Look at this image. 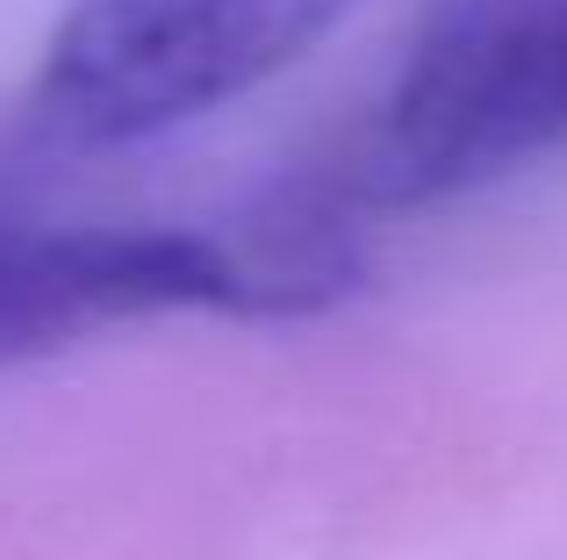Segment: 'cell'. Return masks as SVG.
Returning <instances> with one entry per match:
<instances>
[{"instance_id": "obj_3", "label": "cell", "mask_w": 567, "mask_h": 560, "mask_svg": "<svg viewBox=\"0 0 567 560\" xmlns=\"http://www.w3.org/2000/svg\"><path fill=\"white\" fill-rule=\"evenodd\" d=\"M173 309L251 317L237 245L202 230L43 224L0 180V366L80 345L86 331Z\"/></svg>"}, {"instance_id": "obj_1", "label": "cell", "mask_w": 567, "mask_h": 560, "mask_svg": "<svg viewBox=\"0 0 567 560\" xmlns=\"http://www.w3.org/2000/svg\"><path fill=\"white\" fill-rule=\"evenodd\" d=\"M567 144V0H439L388 86L367 187L439 201Z\"/></svg>"}, {"instance_id": "obj_2", "label": "cell", "mask_w": 567, "mask_h": 560, "mask_svg": "<svg viewBox=\"0 0 567 560\" xmlns=\"http://www.w3.org/2000/svg\"><path fill=\"white\" fill-rule=\"evenodd\" d=\"M360 0H72L37 72V108L80 144L194 123L288 72Z\"/></svg>"}]
</instances>
